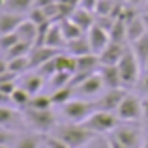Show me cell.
Wrapping results in <instances>:
<instances>
[{"instance_id":"1","label":"cell","mask_w":148,"mask_h":148,"mask_svg":"<svg viewBox=\"0 0 148 148\" xmlns=\"http://www.w3.org/2000/svg\"><path fill=\"white\" fill-rule=\"evenodd\" d=\"M51 133H54L56 137H60L69 148H84V146H88V143L96 137L94 131H90L84 124H77V122L56 124Z\"/></svg>"},{"instance_id":"2","label":"cell","mask_w":148,"mask_h":148,"mask_svg":"<svg viewBox=\"0 0 148 148\" xmlns=\"http://www.w3.org/2000/svg\"><path fill=\"white\" fill-rule=\"evenodd\" d=\"M23 118H25V126L30 127L36 133H51L56 126V114L53 112V109H45V111H40V109H30L26 107L23 111Z\"/></svg>"},{"instance_id":"3","label":"cell","mask_w":148,"mask_h":148,"mask_svg":"<svg viewBox=\"0 0 148 148\" xmlns=\"http://www.w3.org/2000/svg\"><path fill=\"white\" fill-rule=\"evenodd\" d=\"M118 71H120V77H122V84L126 88L133 86V84H139V81H141V62L137 60V56H135V53L131 51V47L126 49V53H124L122 60L118 62Z\"/></svg>"},{"instance_id":"4","label":"cell","mask_w":148,"mask_h":148,"mask_svg":"<svg viewBox=\"0 0 148 148\" xmlns=\"http://www.w3.org/2000/svg\"><path fill=\"white\" fill-rule=\"evenodd\" d=\"M83 124L90 131H94L96 135H105V133H111V131L116 130V126L120 124V118L116 116V112H109V111H99V109H96Z\"/></svg>"},{"instance_id":"5","label":"cell","mask_w":148,"mask_h":148,"mask_svg":"<svg viewBox=\"0 0 148 148\" xmlns=\"http://www.w3.org/2000/svg\"><path fill=\"white\" fill-rule=\"evenodd\" d=\"M94 111H96L94 101H88L84 98H77V96L71 101L62 105V114L68 118V122H77V124H83Z\"/></svg>"},{"instance_id":"6","label":"cell","mask_w":148,"mask_h":148,"mask_svg":"<svg viewBox=\"0 0 148 148\" xmlns=\"http://www.w3.org/2000/svg\"><path fill=\"white\" fill-rule=\"evenodd\" d=\"M116 116L120 122H141L143 120V99L137 94L127 92L124 96L122 103L116 109Z\"/></svg>"},{"instance_id":"7","label":"cell","mask_w":148,"mask_h":148,"mask_svg":"<svg viewBox=\"0 0 148 148\" xmlns=\"http://www.w3.org/2000/svg\"><path fill=\"white\" fill-rule=\"evenodd\" d=\"M126 148H139L143 145V130L137 126V122H120L114 131H111Z\"/></svg>"},{"instance_id":"8","label":"cell","mask_w":148,"mask_h":148,"mask_svg":"<svg viewBox=\"0 0 148 148\" xmlns=\"http://www.w3.org/2000/svg\"><path fill=\"white\" fill-rule=\"evenodd\" d=\"M127 94L126 88H109V90H103L98 98L94 99L96 103V109H99V111H109V112H116V109H118V105L122 103L124 96Z\"/></svg>"},{"instance_id":"9","label":"cell","mask_w":148,"mask_h":148,"mask_svg":"<svg viewBox=\"0 0 148 148\" xmlns=\"http://www.w3.org/2000/svg\"><path fill=\"white\" fill-rule=\"evenodd\" d=\"M103 90H105L103 79H101L99 71H96L75 86V96L77 98H98Z\"/></svg>"},{"instance_id":"10","label":"cell","mask_w":148,"mask_h":148,"mask_svg":"<svg viewBox=\"0 0 148 148\" xmlns=\"http://www.w3.org/2000/svg\"><path fill=\"white\" fill-rule=\"evenodd\" d=\"M127 47H130L127 43L109 41V45L98 54L99 56V64L101 66H118V62L122 60V56H124V53H126Z\"/></svg>"},{"instance_id":"11","label":"cell","mask_w":148,"mask_h":148,"mask_svg":"<svg viewBox=\"0 0 148 148\" xmlns=\"http://www.w3.org/2000/svg\"><path fill=\"white\" fill-rule=\"evenodd\" d=\"M86 38H88V41H90V47H92V53L94 54H99L101 51L109 45V41H111L109 32L105 28H101L99 25H96V23H94V26L86 32Z\"/></svg>"},{"instance_id":"12","label":"cell","mask_w":148,"mask_h":148,"mask_svg":"<svg viewBox=\"0 0 148 148\" xmlns=\"http://www.w3.org/2000/svg\"><path fill=\"white\" fill-rule=\"evenodd\" d=\"M58 53H60L58 49L47 47V45H36V47H32V51H30V54H28V58H30V66H32V69H38L41 64H45L47 60L54 58Z\"/></svg>"},{"instance_id":"13","label":"cell","mask_w":148,"mask_h":148,"mask_svg":"<svg viewBox=\"0 0 148 148\" xmlns=\"http://www.w3.org/2000/svg\"><path fill=\"white\" fill-rule=\"evenodd\" d=\"M23 122L25 124V118H23V111L17 107H10V105H0V127H17V124Z\"/></svg>"},{"instance_id":"14","label":"cell","mask_w":148,"mask_h":148,"mask_svg":"<svg viewBox=\"0 0 148 148\" xmlns=\"http://www.w3.org/2000/svg\"><path fill=\"white\" fill-rule=\"evenodd\" d=\"M99 75L103 79V84H105V90L109 88H122V77H120V71L116 66H99ZM126 88V86H124Z\"/></svg>"},{"instance_id":"15","label":"cell","mask_w":148,"mask_h":148,"mask_svg":"<svg viewBox=\"0 0 148 148\" xmlns=\"http://www.w3.org/2000/svg\"><path fill=\"white\" fill-rule=\"evenodd\" d=\"M23 19H25V15L0 10V36H2V34H10V32H17V28L23 23Z\"/></svg>"},{"instance_id":"16","label":"cell","mask_w":148,"mask_h":148,"mask_svg":"<svg viewBox=\"0 0 148 148\" xmlns=\"http://www.w3.org/2000/svg\"><path fill=\"white\" fill-rule=\"evenodd\" d=\"M45 84V77H41L38 71L34 73H26V75L21 77V81H19V86L25 88L26 92H28L30 96H36L41 92V88H43Z\"/></svg>"},{"instance_id":"17","label":"cell","mask_w":148,"mask_h":148,"mask_svg":"<svg viewBox=\"0 0 148 148\" xmlns=\"http://www.w3.org/2000/svg\"><path fill=\"white\" fill-rule=\"evenodd\" d=\"M66 43H68V41H66L64 34H62L60 23H58V21H54L53 25H51V28H49L47 36H45V40H43V45H47V47H53V49L62 51V49H66Z\"/></svg>"},{"instance_id":"18","label":"cell","mask_w":148,"mask_h":148,"mask_svg":"<svg viewBox=\"0 0 148 148\" xmlns=\"http://www.w3.org/2000/svg\"><path fill=\"white\" fill-rule=\"evenodd\" d=\"M126 28H127V43H133L139 38H143L146 34V26H145V21H143V15L137 13L135 17L127 19Z\"/></svg>"},{"instance_id":"19","label":"cell","mask_w":148,"mask_h":148,"mask_svg":"<svg viewBox=\"0 0 148 148\" xmlns=\"http://www.w3.org/2000/svg\"><path fill=\"white\" fill-rule=\"evenodd\" d=\"M17 34L21 38V41H26L30 45H36L38 43V25H34L28 17L23 19V23L19 25Z\"/></svg>"},{"instance_id":"20","label":"cell","mask_w":148,"mask_h":148,"mask_svg":"<svg viewBox=\"0 0 148 148\" xmlns=\"http://www.w3.org/2000/svg\"><path fill=\"white\" fill-rule=\"evenodd\" d=\"M77 58V71L75 73H96L99 69V56L94 53L90 54H83V56H75Z\"/></svg>"},{"instance_id":"21","label":"cell","mask_w":148,"mask_h":148,"mask_svg":"<svg viewBox=\"0 0 148 148\" xmlns=\"http://www.w3.org/2000/svg\"><path fill=\"white\" fill-rule=\"evenodd\" d=\"M41 145H43V135L36 133V131H30V133L17 135L13 148H40Z\"/></svg>"},{"instance_id":"22","label":"cell","mask_w":148,"mask_h":148,"mask_svg":"<svg viewBox=\"0 0 148 148\" xmlns=\"http://www.w3.org/2000/svg\"><path fill=\"white\" fill-rule=\"evenodd\" d=\"M66 53L73 54V56H83V54H90L92 47H90V41H88L86 34L81 38H75V40L68 41L66 43Z\"/></svg>"},{"instance_id":"23","label":"cell","mask_w":148,"mask_h":148,"mask_svg":"<svg viewBox=\"0 0 148 148\" xmlns=\"http://www.w3.org/2000/svg\"><path fill=\"white\" fill-rule=\"evenodd\" d=\"M71 19L79 25V28L86 34L96 23V13L94 11H86V10H83V8H77V10L71 13Z\"/></svg>"},{"instance_id":"24","label":"cell","mask_w":148,"mask_h":148,"mask_svg":"<svg viewBox=\"0 0 148 148\" xmlns=\"http://www.w3.org/2000/svg\"><path fill=\"white\" fill-rule=\"evenodd\" d=\"M56 69L62 73H75L77 71V58L69 53H58L56 54Z\"/></svg>"},{"instance_id":"25","label":"cell","mask_w":148,"mask_h":148,"mask_svg":"<svg viewBox=\"0 0 148 148\" xmlns=\"http://www.w3.org/2000/svg\"><path fill=\"white\" fill-rule=\"evenodd\" d=\"M34 8V0H6L2 6V10L11 11V13H19V15H28V11Z\"/></svg>"},{"instance_id":"26","label":"cell","mask_w":148,"mask_h":148,"mask_svg":"<svg viewBox=\"0 0 148 148\" xmlns=\"http://www.w3.org/2000/svg\"><path fill=\"white\" fill-rule=\"evenodd\" d=\"M109 38H111V41H116V43H127V28H126V21L124 19L118 17L112 23L111 30H109Z\"/></svg>"},{"instance_id":"27","label":"cell","mask_w":148,"mask_h":148,"mask_svg":"<svg viewBox=\"0 0 148 148\" xmlns=\"http://www.w3.org/2000/svg\"><path fill=\"white\" fill-rule=\"evenodd\" d=\"M58 23H60V28H62V34H64L66 41H71V40H75V38L84 36V32L79 28V25H77L71 17L62 19V21H58Z\"/></svg>"},{"instance_id":"28","label":"cell","mask_w":148,"mask_h":148,"mask_svg":"<svg viewBox=\"0 0 148 148\" xmlns=\"http://www.w3.org/2000/svg\"><path fill=\"white\" fill-rule=\"evenodd\" d=\"M130 47H131V51L135 53L137 60L141 62L143 69H145V66H146V60H148V32H146L143 38H139L137 41L130 43Z\"/></svg>"},{"instance_id":"29","label":"cell","mask_w":148,"mask_h":148,"mask_svg":"<svg viewBox=\"0 0 148 148\" xmlns=\"http://www.w3.org/2000/svg\"><path fill=\"white\" fill-rule=\"evenodd\" d=\"M75 98V88L71 86V84H68V86H62V88H56V90H53V94H51V99H53L54 105H64L68 103V101H71Z\"/></svg>"},{"instance_id":"30","label":"cell","mask_w":148,"mask_h":148,"mask_svg":"<svg viewBox=\"0 0 148 148\" xmlns=\"http://www.w3.org/2000/svg\"><path fill=\"white\" fill-rule=\"evenodd\" d=\"M8 69H10L11 73H15L17 77L25 75L26 71H30V69H32V66H30V58L28 56L11 58V60H8Z\"/></svg>"},{"instance_id":"31","label":"cell","mask_w":148,"mask_h":148,"mask_svg":"<svg viewBox=\"0 0 148 148\" xmlns=\"http://www.w3.org/2000/svg\"><path fill=\"white\" fill-rule=\"evenodd\" d=\"M30 98H32V96H30L28 92L25 90V88L17 86V88L13 90V94L10 96V101H11V105H13V107L25 111V109L28 107V103H30Z\"/></svg>"},{"instance_id":"32","label":"cell","mask_w":148,"mask_h":148,"mask_svg":"<svg viewBox=\"0 0 148 148\" xmlns=\"http://www.w3.org/2000/svg\"><path fill=\"white\" fill-rule=\"evenodd\" d=\"M32 47H34V45L26 43V41H17L13 47L4 54V58H6V60H11V58H19V56H28L30 51H32Z\"/></svg>"},{"instance_id":"33","label":"cell","mask_w":148,"mask_h":148,"mask_svg":"<svg viewBox=\"0 0 148 148\" xmlns=\"http://www.w3.org/2000/svg\"><path fill=\"white\" fill-rule=\"evenodd\" d=\"M53 99H51V96L47 94H36V96H32L30 98V103H28V107L30 109H40V111H45V109H53Z\"/></svg>"},{"instance_id":"34","label":"cell","mask_w":148,"mask_h":148,"mask_svg":"<svg viewBox=\"0 0 148 148\" xmlns=\"http://www.w3.org/2000/svg\"><path fill=\"white\" fill-rule=\"evenodd\" d=\"M71 73H62V71H56L53 77L47 81V83L51 84V88L53 90H56V88H62V86H68L69 83H71Z\"/></svg>"},{"instance_id":"35","label":"cell","mask_w":148,"mask_h":148,"mask_svg":"<svg viewBox=\"0 0 148 148\" xmlns=\"http://www.w3.org/2000/svg\"><path fill=\"white\" fill-rule=\"evenodd\" d=\"M17 41H21L17 32H10V34H2L0 36V54H6L8 51L13 47Z\"/></svg>"},{"instance_id":"36","label":"cell","mask_w":148,"mask_h":148,"mask_svg":"<svg viewBox=\"0 0 148 148\" xmlns=\"http://www.w3.org/2000/svg\"><path fill=\"white\" fill-rule=\"evenodd\" d=\"M36 71L40 73L41 77H45V79L49 81L51 77H53L54 73L58 71V69H56V56H54V58H51V60H47V62H45V64H41L40 68L36 69Z\"/></svg>"},{"instance_id":"37","label":"cell","mask_w":148,"mask_h":148,"mask_svg":"<svg viewBox=\"0 0 148 148\" xmlns=\"http://www.w3.org/2000/svg\"><path fill=\"white\" fill-rule=\"evenodd\" d=\"M43 145L47 148H69L60 137H56L54 133H45L43 135Z\"/></svg>"},{"instance_id":"38","label":"cell","mask_w":148,"mask_h":148,"mask_svg":"<svg viewBox=\"0 0 148 148\" xmlns=\"http://www.w3.org/2000/svg\"><path fill=\"white\" fill-rule=\"evenodd\" d=\"M26 17H28L30 21L34 23V25H38V26H40V25H43L45 21H49V19H47V15H45V11L41 10V8H36V6H34L32 10L28 11V15H26Z\"/></svg>"},{"instance_id":"39","label":"cell","mask_w":148,"mask_h":148,"mask_svg":"<svg viewBox=\"0 0 148 148\" xmlns=\"http://www.w3.org/2000/svg\"><path fill=\"white\" fill-rule=\"evenodd\" d=\"M17 133H13V130H8V127H0V145H8L13 146Z\"/></svg>"},{"instance_id":"40","label":"cell","mask_w":148,"mask_h":148,"mask_svg":"<svg viewBox=\"0 0 148 148\" xmlns=\"http://www.w3.org/2000/svg\"><path fill=\"white\" fill-rule=\"evenodd\" d=\"M88 148H111V145H109V137L98 135V137H94L90 143H88Z\"/></svg>"},{"instance_id":"41","label":"cell","mask_w":148,"mask_h":148,"mask_svg":"<svg viewBox=\"0 0 148 148\" xmlns=\"http://www.w3.org/2000/svg\"><path fill=\"white\" fill-rule=\"evenodd\" d=\"M96 6H98V0H81L79 2V8H83L86 11H94V13H96Z\"/></svg>"},{"instance_id":"42","label":"cell","mask_w":148,"mask_h":148,"mask_svg":"<svg viewBox=\"0 0 148 148\" xmlns=\"http://www.w3.org/2000/svg\"><path fill=\"white\" fill-rule=\"evenodd\" d=\"M139 86H141L143 96H145V98H148V71H146V75L143 77L141 81H139Z\"/></svg>"},{"instance_id":"43","label":"cell","mask_w":148,"mask_h":148,"mask_svg":"<svg viewBox=\"0 0 148 148\" xmlns=\"http://www.w3.org/2000/svg\"><path fill=\"white\" fill-rule=\"evenodd\" d=\"M143 124L148 127V98H143Z\"/></svg>"},{"instance_id":"44","label":"cell","mask_w":148,"mask_h":148,"mask_svg":"<svg viewBox=\"0 0 148 148\" xmlns=\"http://www.w3.org/2000/svg\"><path fill=\"white\" fill-rule=\"evenodd\" d=\"M109 145H111V148H126L114 135H111V133H109Z\"/></svg>"},{"instance_id":"45","label":"cell","mask_w":148,"mask_h":148,"mask_svg":"<svg viewBox=\"0 0 148 148\" xmlns=\"http://www.w3.org/2000/svg\"><path fill=\"white\" fill-rule=\"evenodd\" d=\"M53 2H56V0H34V6L36 8H45V6H49V4H53Z\"/></svg>"},{"instance_id":"46","label":"cell","mask_w":148,"mask_h":148,"mask_svg":"<svg viewBox=\"0 0 148 148\" xmlns=\"http://www.w3.org/2000/svg\"><path fill=\"white\" fill-rule=\"evenodd\" d=\"M10 69H8V60L6 58H0V77L4 75V73H8Z\"/></svg>"},{"instance_id":"47","label":"cell","mask_w":148,"mask_h":148,"mask_svg":"<svg viewBox=\"0 0 148 148\" xmlns=\"http://www.w3.org/2000/svg\"><path fill=\"white\" fill-rule=\"evenodd\" d=\"M60 2L68 4V6H73V8H79V2H81V0H60Z\"/></svg>"},{"instance_id":"48","label":"cell","mask_w":148,"mask_h":148,"mask_svg":"<svg viewBox=\"0 0 148 148\" xmlns=\"http://www.w3.org/2000/svg\"><path fill=\"white\" fill-rule=\"evenodd\" d=\"M6 103H11V101H10V98H8V96H4L2 92H0V105H6Z\"/></svg>"},{"instance_id":"49","label":"cell","mask_w":148,"mask_h":148,"mask_svg":"<svg viewBox=\"0 0 148 148\" xmlns=\"http://www.w3.org/2000/svg\"><path fill=\"white\" fill-rule=\"evenodd\" d=\"M127 4H131V6H141V4H145V0H127Z\"/></svg>"},{"instance_id":"50","label":"cell","mask_w":148,"mask_h":148,"mask_svg":"<svg viewBox=\"0 0 148 148\" xmlns=\"http://www.w3.org/2000/svg\"><path fill=\"white\" fill-rule=\"evenodd\" d=\"M143 21H145V26H146V32H148V13H146V11H143Z\"/></svg>"},{"instance_id":"51","label":"cell","mask_w":148,"mask_h":148,"mask_svg":"<svg viewBox=\"0 0 148 148\" xmlns=\"http://www.w3.org/2000/svg\"><path fill=\"white\" fill-rule=\"evenodd\" d=\"M141 148H148V135L145 139H143V145H141Z\"/></svg>"},{"instance_id":"52","label":"cell","mask_w":148,"mask_h":148,"mask_svg":"<svg viewBox=\"0 0 148 148\" xmlns=\"http://www.w3.org/2000/svg\"><path fill=\"white\" fill-rule=\"evenodd\" d=\"M143 11H146V13H148V0H146L145 4H143Z\"/></svg>"},{"instance_id":"53","label":"cell","mask_w":148,"mask_h":148,"mask_svg":"<svg viewBox=\"0 0 148 148\" xmlns=\"http://www.w3.org/2000/svg\"><path fill=\"white\" fill-rule=\"evenodd\" d=\"M0 148H13V146H8V145H0Z\"/></svg>"},{"instance_id":"54","label":"cell","mask_w":148,"mask_h":148,"mask_svg":"<svg viewBox=\"0 0 148 148\" xmlns=\"http://www.w3.org/2000/svg\"><path fill=\"white\" fill-rule=\"evenodd\" d=\"M145 71H148V60H146V66H145Z\"/></svg>"},{"instance_id":"55","label":"cell","mask_w":148,"mask_h":148,"mask_svg":"<svg viewBox=\"0 0 148 148\" xmlns=\"http://www.w3.org/2000/svg\"><path fill=\"white\" fill-rule=\"evenodd\" d=\"M40 148H47V146H45V145H41V146H40Z\"/></svg>"},{"instance_id":"56","label":"cell","mask_w":148,"mask_h":148,"mask_svg":"<svg viewBox=\"0 0 148 148\" xmlns=\"http://www.w3.org/2000/svg\"><path fill=\"white\" fill-rule=\"evenodd\" d=\"M118 2H126V0H118Z\"/></svg>"},{"instance_id":"57","label":"cell","mask_w":148,"mask_h":148,"mask_svg":"<svg viewBox=\"0 0 148 148\" xmlns=\"http://www.w3.org/2000/svg\"><path fill=\"white\" fill-rule=\"evenodd\" d=\"M2 2H6V0H2Z\"/></svg>"},{"instance_id":"58","label":"cell","mask_w":148,"mask_h":148,"mask_svg":"<svg viewBox=\"0 0 148 148\" xmlns=\"http://www.w3.org/2000/svg\"><path fill=\"white\" fill-rule=\"evenodd\" d=\"M139 148H141V146H139Z\"/></svg>"},{"instance_id":"59","label":"cell","mask_w":148,"mask_h":148,"mask_svg":"<svg viewBox=\"0 0 148 148\" xmlns=\"http://www.w3.org/2000/svg\"><path fill=\"white\" fill-rule=\"evenodd\" d=\"M145 2H146V0H145Z\"/></svg>"}]
</instances>
